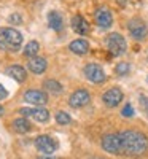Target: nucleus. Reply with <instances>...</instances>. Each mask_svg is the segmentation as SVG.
Wrapping results in <instances>:
<instances>
[{
  "label": "nucleus",
  "mask_w": 148,
  "mask_h": 159,
  "mask_svg": "<svg viewBox=\"0 0 148 159\" xmlns=\"http://www.w3.org/2000/svg\"><path fill=\"white\" fill-rule=\"evenodd\" d=\"M102 148L112 154L140 156L148 150V139L137 130H123L118 134H107L102 137Z\"/></svg>",
  "instance_id": "f257e3e1"
},
{
  "label": "nucleus",
  "mask_w": 148,
  "mask_h": 159,
  "mask_svg": "<svg viewBox=\"0 0 148 159\" xmlns=\"http://www.w3.org/2000/svg\"><path fill=\"white\" fill-rule=\"evenodd\" d=\"M22 45V35L13 27H0V49L18 51Z\"/></svg>",
  "instance_id": "f03ea898"
},
{
  "label": "nucleus",
  "mask_w": 148,
  "mask_h": 159,
  "mask_svg": "<svg viewBox=\"0 0 148 159\" xmlns=\"http://www.w3.org/2000/svg\"><path fill=\"white\" fill-rule=\"evenodd\" d=\"M105 45H107V49L110 51L112 56H121L127 48L124 37L121 34H118V32H113V34H110L109 37H107Z\"/></svg>",
  "instance_id": "7ed1b4c3"
},
{
  "label": "nucleus",
  "mask_w": 148,
  "mask_h": 159,
  "mask_svg": "<svg viewBox=\"0 0 148 159\" xmlns=\"http://www.w3.org/2000/svg\"><path fill=\"white\" fill-rule=\"evenodd\" d=\"M127 30L131 34L132 38H136V40H143L148 34V27H146V24L140 19V18H134L129 21L127 24Z\"/></svg>",
  "instance_id": "20e7f679"
},
{
  "label": "nucleus",
  "mask_w": 148,
  "mask_h": 159,
  "mask_svg": "<svg viewBox=\"0 0 148 159\" xmlns=\"http://www.w3.org/2000/svg\"><path fill=\"white\" fill-rule=\"evenodd\" d=\"M85 76L92 83H104L105 81V72L97 64H88L85 67Z\"/></svg>",
  "instance_id": "39448f33"
},
{
  "label": "nucleus",
  "mask_w": 148,
  "mask_h": 159,
  "mask_svg": "<svg viewBox=\"0 0 148 159\" xmlns=\"http://www.w3.org/2000/svg\"><path fill=\"white\" fill-rule=\"evenodd\" d=\"M94 21H96V24L99 25V27L102 29H109L110 25L113 24V18H112V13L110 10L107 7H100L96 10V13H94Z\"/></svg>",
  "instance_id": "423d86ee"
},
{
  "label": "nucleus",
  "mask_w": 148,
  "mask_h": 159,
  "mask_svg": "<svg viewBox=\"0 0 148 159\" xmlns=\"http://www.w3.org/2000/svg\"><path fill=\"white\" fill-rule=\"evenodd\" d=\"M19 113L24 116V118H32L38 123H46L49 119V111L46 108H42V107H37V108H21Z\"/></svg>",
  "instance_id": "0eeeda50"
},
{
  "label": "nucleus",
  "mask_w": 148,
  "mask_h": 159,
  "mask_svg": "<svg viewBox=\"0 0 148 159\" xmlns=\"http://www.w3.org/2000/svg\"><path fill=\"white\" fill-rule=\"evenodd\" d=\"M35 147H37L38 151H42L45 154H51V153L56 151L58 143H56V140H53L48 135H38L35 139Z\"/></svg>",
  "instance_id": "6e6552de"
},
{
  "label": "nucleus",
  "mask_w": 148,
  "mask_h": 159,
  "mask_svg": "<svg viewBox=\"0 0 148 159\" xmlns=\"http://www.w3.org/2000/svg\"><path fill=\"white\" fill-rule=\"evenodd\" d=\"M89 99H91V96H89L88 91L78 89L70 96L69 103H70V107H73V108H81V107H85V105L89 103Z\"/></svg>",
  "instance_id": "1a4fd4ad"
},
{
  "label": "nucleus",
  "mask_w": 148,
  "mask_h": 159,
  "mask_svg": "<svg viewBox=\"0 0 148 159\" xmlns=\"http://www.w3.org/2000/svg\"><path fill=\"white\" fill-rule=\"evenodd\" d=\"M24 100H27L29 103H34L37 107H42L48 102V96L45 94L43 91H38V89H30L24 94Z\"/></svg>",
  "instance_id": "9d476101"
},
{
  "label": "nucleus",
  "mask_w": 148,
  "mask_h": 159,
  "mask_svg": "<svg viewBox=\"0 0 148 159\" xmlns=\"http://www.w3.org/2000/svg\"><path fill=\"white\" fill-rule=\"evenodd\" d=\"M102 100H104V103L107 105V107L113 108L123 100V92H121V89H118V88H112L102 96Z\"/></svg>",
  "instance_id": "9b49d317"
},
{
  "label": "nucleus",
  "mask_w": 148,
  "mask_h": 159,
  "mask_svg": "<svg viewBox=\"0 0 148 159\" xmlns=\"http://www.w3.org/2000/svg\"><path fill=\"white\" fill-rule=\"evenodd\" d=\"M72 29L78 35H86L89 32V24L81 15H76V16L72 18Z\"/></svg>",
  "instance_id": "f8f14e48"
},
{
  "label": "nucleus",
  "mask_w": 148,
  "mask_h": 159,
  "mask_svg": "<svg viewBox=\"0 0 148 159\" xmlns=\"http://www.w3.org/2000/svg\"><path fill=\"white\" fill-rule=\"evenodd\" d=\"M69 48H70L72 52L81 56V54H86V52L89 51V43L83 38H78V40H73V42L69 45Z\"/></svg>",
  "instance_id": "ddd939ff"
},
{
  "label": "nucleus",
  "mask_w": 148,
  "mask_h": 159,
  "mask_svg": "<svg viewBox=\"0 0 148 159\" xmlns=\"http://www.w3.org/2000/svg\"><path fill=\"white\" fill-rule=\"evenodd\" d=\"M29 70L32 73H37V75L43 73L46 70V61L43 57H37V56L30 57V61H29Z\"/></svg>",
  "instance_id": "4468645a"
},
{
  "label": "nucleus",
  "mask_w": 148,
  "mask_h": 159,
  "mask_svg": "<svg viewBox=\"0 0 148 159\" xmlns=\"http://www.w3.org/2000/svg\"><path fill=\"white\" fill-rule=\"evenodd\" d=\"M48 24L53 30H61L64 27V19L61 16V13L58 11H51L48 15Z\"/></svg>",
  "instance_id": "2eb2a0df"
},
{
  "label": "nucleus",
  "mask_w": 148,
  "mask_h": 159,
  "mask_svg": "<svg viewBox=\"0 0 148 159\" xmlns=\"http://www.w3.org/2000/svg\"><path fill=\"white\" fill-rule=\"evenodd\" d=\"M7 73L11 78H15L16 81H19V83H22L25 80V70L21 67V65H11V67L7 69Z\"/></svg>",
  "instance_id": "dca6fc26"
},
{
  "label": "nucleus",
  "mask_w": 148,
  "mask_h": 159,
  "mask_svg": "<svg viewBox=\"0 0 148 159\" xmlns=\"http://www.w3.org/2000/svg\"><path fill=\"white\" fill-rule=\"evenodd\" d=\"M11 124H13V129H15L16 132H19V134H25V132L30 130V124L25 118H18Z\"/></svg>",
  "instance_id": "f3484780"
},
{
  "label": "nucleus",
  "mask_w": 148,
  "mask_h": 159,
  "mask_svg": "<svg viewBox=\"0 0 148 159\" xmlns=\"http://www.w3.org/2000/svg\"><path fill=\"white\" fill-rule=\"evenodd\" d=\"M40 49V45L37 42H29L27 45H25L24 48V56H29V57H35L37 52Z\"/></svg>",
  "instance_id": "a211bd4d"
},
{
  "label": "nucleus",
  "mask_w": 148,
  "mask_h": 159,
  "mask_svg": "<svg viewBox=\"0 0 148 159\" xmlns=\"http://www.w3.org/2000/svg\"><path fill=\"white\" fill-rule=\"evenodd\" d=\"M43 86H45L48 91H51V92H61V91H62L61 83L56 81V80H46V81L43 83Z\"/></svg>",
  "instance_id": "6ab92c4d"
},
{
  "label": "nucleus",
  "mask_w": 148,
  "mask_h": 159,
  "mask_svg": "<svg viewBox=\"0 0 148 159\" xmlns=\"http://www.w3.org/2000/svg\"><path fill=\"white\" fill-rule=\"evenodd\" d=\"M56 121H58V124L65 126V124H70L72 118H70L69 115H67L65 111H58V115H56Z\"/></svg>",
  "instance_id": "aec40b11"
},
{
  "label": "nucleus",
  "mask_w": 148,
  "mask_h": 159,
  "mask_svg": "<svg viewBox=\"0 0 148 159\" xmlns=\"http://www.w3.org/2000/svg\"><path fill=\"white\" fill-rule=\"evenodd\" d=\"M129 70H131V65L127 64V62H119L116 67H115V72L118 73V75H127L129 73Z\"/></svg>",
  "instance_id": "412c9836"
},
{
  "label": "nucleus",
  "mask_w": 148,
  "mask_h": 159,
  "mask_svg": "<svg viewBox=\"0 0 148 159\" xmlns=\"http://www.w3.org/2000/svg\"><path fill=\"white\" fill-rule=\"evenodd\" d=\"M139 102H140V108H142L143 113L148 116V96H142V97L139 99Z\"/></svg>",
  "instance_id": "4be33fe9"
},
{
  "label": "nucleus",
  "mask_w": 148,
  "mask_h": 159,
  "mask_svg": "<svg viewBox=\"0 0 148 159\" xmlns=\"http://www.w3.org/2000/svg\"><path fill=\"white\" fill-rule=\"evenodd\" d=\"M121 115H123L124 118H131V116H134V108H132V105H131V103L124 105V108H123V111H121Z\"/></svg>",
  "instance_id": "5701e85b"
},
{
  "label": "nucleus",
  "mask_w": 148,
  "mask_h": 159,
  "mask_svg": "<svg viewBox=\"0 0 148 159\" xmlns=\"http://www.w3.org/2000/svg\"><path fill=\"white\" fill-rule=\"evenodd\" d=\"M7 96H8V91L0 84V100H3V99H7Z\"/></svg>",
  "instance_id": "b1692460"
},
{
  "label": "nucleus",
  "mask_w": 148,
  "mask_h": 159,
  "mask_svg": "<svg viewBox=\"0 0 148 159\" xmlns=\"http://www.w3.org/2000/svg\"><path fill=\"white\" fill-rule=\"evenodd\" d=\"M10 21H16V24H21V18H19L18 15H13V16H10Z\"/></svg>",
  "instance_id": "393cba45"
},
{
  "label": "nucleus",
  "mask_w": 148,
  "mask_h": 159,
  "mask_svg": "<svg viewBox=\"0 0 148 159\" xmlns=\"http://www.w3.org/2000/svg\"><path fill=\"white\" fill-rule=\"evenodd\" d=\"M118 2H119L121 5H124V3H126V0H118Z\"/></svg>",
  "instance_id": "a878e982"
},
{
  "label": "nucleus",
  "mask_w": 148,
  "mask_h": 159,
  "mask_svg": "<svg viewBox=\"0 0 148 159\" xmlns=\"http://www.w3.org/2000/svg\"><path fill=\"white\" fill-rule=\"evenodd\" d=\"M42 159H56V157H42Z\"/></svg>",
  "instance_id": "bb28decb"
},
{
  "label": "nucleus",
  "mask_w": 148,
  "mask_h": 159,
  "mask_svg": "<svg viewBox=\"0 0 148 159\" xmlns=\"http://www.w3.org/2000/svg\"><path fill=\"white\" fill-rule=\"evenodd\" d=\"M2 111H3V108H2V107H0V115H2Z\"/></svg>",
  "instance_id": "cd10ccee"
},
{
  "label": "nucleus",
  "mask_w": 148,
  "mask_h": 159,
  "mask_svg": "<svg viewBox=\"0 0 148 159\" xmlns=\"http://www.w3.org/2000/svg\"><path fill=\"white\" fill-rule=\"evenodd\" d=\"M146 83H148V76H146Z\"/></svg>",
  "instance_id": "c85d7f7f"
}]
</instances>
